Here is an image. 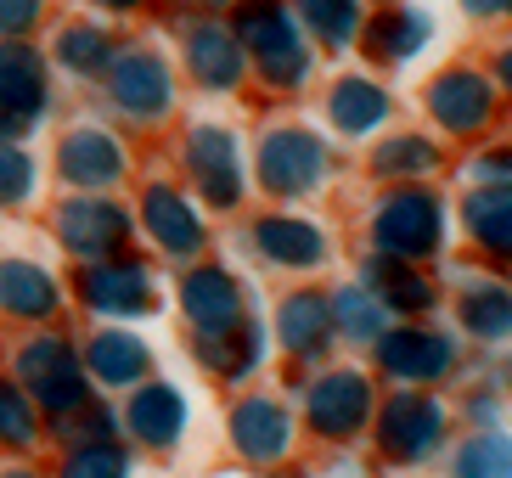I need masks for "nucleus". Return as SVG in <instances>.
Here are the masks:
<instances>
[{
	"label": "nucleus",
	"mask_w": 512,
	"mask_h": 478,
	"mask_svg": "<svg viewBox=\"0 0 512 478\" xmlns=\"http://www.w3.org/2000/svg\"><path fill=\"white\" fill-rule=\"evenodd\" d=\"M377 169L383 175H422V169H434V147L417 135H400L389 147H377Z\"/></svg>",
	"instance_id": "c756f323"
},
{
	"label": "nucleus",
	"mask_w": 512,
	"mask_h": 478,
	"mask_svg": "<svg viewBox=\"0 0 512 478\" xmlns=\"http://www.w3.org/2000/svg\"><path fill=\"white\" fill-rule=\"evenodd\" d=\"M0 130H12V113H6V107H0Z\"/></svg>",
	"instance_id": "79ce46f5"
},
{
	"label": "nucleus",
	"mask_w": 512,
	"mask_h": 478,
	"mask_svg": "<svg viewBox=\"0 0 512 478\" xmlns=\"http://www.w3.org/2000/svg\"><path fill=\"white\" fill-rule=\"evenodd\" d=\"M79 287H85L91 310H107V315L147 310V276H141V265H113V259H102V265L85 270Z\"/></svg>",
	"instance_id": "9b49d317"
},
{
	"label": "nucleus",
	"mask_w": 512,
	"mask_h": 478,
	"mask_svg": "<svg viewBox=\"0 0 512 478\" xmlns=\"http://www.w3.org/2000/svg\"><path fill=\"white\" fill-rule=\"evenodd\" d=\"M383 366L394 377H406V383H428V377H439L451 366V349L439 338H428V332H389L383 338Z\"/></svg>",
	"instance_id": "dca6fc26"
},
{
	"label": "nucleus",
	"mask_w": 512,
	"mask_h": 478,
	"mask_svg": "<svg viewBox=\"0 0 512 478\" xmlns=\"http://www.w3.org/2000/svg\"><path fill=\"white\" fill-rule=\"evenodd\" d=\"M259 169H265L271 192H310L327 175V152H321V141L310 130H276L259 147Z\"/></svg>",
	"instance_id": "7ed1b4c3"
},
{
	"label": "nucleus",
	"mask_w": 512,
	"mask_h": 478,
	"mask_svg": "<svg viewBox=\"0 0 512 478\" xmlns=\"http://www.w3.org/2000/svg\"><path fill=\"white\" fill-rule=\"evenodd\" d=\"M186 152H192V169H197V180H203L209 203H237L242 180H237V141H231V130L203 124V130H192Z\"/></svg>",
	"instance_id": "0eeeda50"
},
{
	"label": "nucleus",
	"mask_w": 512,
	"mask_h": 478,
	"mask_svg": "<svg viewBox=\"0 0 512 478\" xmlns=\"http://www.w3.org/2000/svg\"><path fill=\"white\" fill-rule=\"evenodd\" d=\"M462 321L479 332V338H507V332H512V293H501V287H479V293H467Z\"/></svg>",
	"instance_id": "cd10ccee"
},
{
	"label": "nucleus",
	"mask_w": 512,
	"mask_h": 478,
	"mask_svg": "<svg viewBox=\"0 0 512 478\" xmlns=\"http://www.w3.org/2000/svg\"><path fill=\"white\" fill-rule=\"evenodd\" d=\"M113 96H119L130 113H141V119L164 113V107H169V74H164V62L147 57V51L119 57V62H113Z\"/></svg>",
	"instance_id": "9d476101"
},
{
	"label": "nucleus",
	"mask_w": 512,
	"mask_h": 478,
	"mask_svg": "<svg viewBox=\"0 0 512 478\" xmlns=\"http://www.w3.org/2000/svg\"><path fill=\"white\" fill-rule=\"evenodd\" d=\"M439 242V203L422 192H400L377 214V248L394 259H417Z\"/></svg>",
	"instance_id": "20e7f679"
},
{
	"label": "nucleus",
	"mask_w": 512,
	"mask_h": 478,
	"mask_svg": "<svg viewBox=\"0 0 512 478\" xmlns=\"http://www.w3.org/2000/svg\"><path fill=\"white\" fill-rule=\"evenodd\" d=\"M231 439H237L242 456H254V462H276V456L287 450V411L276 400L237 405V417H231Z\"/></svg>",
	"instance_id": "f8f14e48"
},
{
	"label": "nucleus",
	"mask_w": 512,
	"mask_h": 478,
	"mask_svg": "<svg viewBox=\"0 0 512 478\" xmlns=\"http://www.w3.org/2000/svg\"><path fill=\"white\" fill-rule=\"evenodd\" d=\"M130 467H124V450H113V445H85L68 462V478H124Z\"/></svg>",
	"instance_id": "72a5a7b5"
},
{
	"label": "nucleus",
	"mask_w": 512,
	"mask_h": 478,
	"mask_svg": "<svg viewBox=\"0 0 512 478\" xmlns=\"http://www.w3.org/2000/svg\"><path fill=\"white\" fill-rule=\"evenodd\" d=\"M46 102V68L34 57L29 45H0V107L12 119H34Z\"/></svg>",
	"instance_id": "6e6552de"
},
{
	"label": "nucleus",
	"mask_w": 512,
	"mask_h": 478,
	"mask_svg": "<svg viewBox=\"0 0 512 478\" xmlns=\"http://www.w3.org/2000/svg\"><path fill=\"white\" fill-rule=\"evenodd\" d=\"M62 242L85 259H107L124 242V214L113 203H68L62 209Z\"/></svg>",
	"instance_id": "1a4fd4ad"
},
{
	"label": "nucleus",
	"mask_w": 512,
	"mask_h": 478,
	"mask_svg": "<svg viewBox=\"0 0 512 478\" xmlns=\"http://www.w3.org/2000/svg\"><path fill=\"white\" fill-rule=\"evenodd\" d=\"M141 366H147V349L136 338H124V332H102L91 344V372L102 383H136Z\"/></svg>",
	"instance_id": "b1692460"
},
{
	"label": "nucleus",
	"mask_w": 512,
	"mask_h": 478,
	"mask_svg": "<svg viewBox=\"0 0 512 478\" xmlns=\"http://www.w3.org/2000/svg\"><path fill=\"white\" fill-rule=\"evenodd\" d=\"M501 79H507V85H512V51H507V57H501Z\"/></svg>",
	"instance_id": "a19ab883"
},
{
	"label": "nucleus",
	"mask_w": 512,
	"mask_h": 478,
	"mask_svg": "<svg viewBox=\"0 0 512 478\" xmlns=\"http://www.w3.org/2000/svg\"><path fill=\"white\" fill-rule=\"evenodd\" d=\"M299 6L332 45H344L355 34V0H299Z\"/></svg>",
	"instance_id": "7c9ffc66"
},
{
	"label": "nucleus",
	"mask_w": 512,
	"mask_h": 478,
	"mask_svg": "<svg viewBox=\"0 0 512 478\" xmlns=\"http://www.w3.org/2000/svg\"><path fill=\"white\" fill-rule=\"evenodd\" d=\"M57 57L68 62V68H79V74H96V68L107 62V45H102L96 29H68L62 45H57Z\"/></svg>",
	"instance_id": "2f4dec72"
},
{
	"label": "nucleus",
	"mask_w": 512,
	"mask_h": 478,
	"mask_svg": "<svg viewBox=\"0 0 512 478\" xmlns=\"http://www.w3.org/2000/svg\"><path fill=\"white\" fill-rule=\"evenodd\" d=\"M467 12H479V17H501V12H512V0H467Z\"/></svg>",
	"instance_id": "ea45409f"
},
{
	"label": "nucleus",
	"mask_w": 512,
	"mask_h": 478,
	"mask_svg": "<svg viewBox=\"0 0 512 478\" xmlns=\"http://www.w3.org/2000/svg\"><path fill=\"white\" fill-rule=\"evenodd\" d=\"M119 169H124V158L107 135L79 130L62 141V175L79 180V186H107V180H119Z\"/></svg>",
	"instance_id": "f3484780"
},
{
	"label": "nucleus",
	"mask_w": 512,
	"mask_h": 478,
	"mask_svg": "<svg viewBox=\"0 0 512 478\" xmlns=\"http://www.w3.org/2000/svg\"><path fill=\"white\" fill-rule=\"evenodd\" d=\"M79 422H68V434H79V439H107V417L102 411H91V405H85V411H74Z\"/></svg>",
	"instance_id": "58836bf2"
},
{
	"label": "nucleus",
	"mask_w": 512,
	"mask_h": 478,
	"mask_svg": "<svg viewBox=\"0 0 512 478\" xmlns=\"http://www.w3.org/2000/svg\"><path fill=\"white\" fill-rule=\"evenodd\" d=\"M23 383H29L40 400L57 411V417H74V411H85V372H79L74 349H62L57 338H40V344H29V355H23Z\"/></svg>",
	"instance_id": "f257e3e1"
},
{
	"label": "nucleus",
	"mask_w": 512,
	"mask_h": 478,
	"mask_svg": "<svg viewBox=\"0 0 512 478\" xmlns=\"http://www.w3.org/2000/svg\"><path fill=\"white\" fill-rule=\"evenodd\" d=\"M192 68L203 85H237L242 79V45L226 29H197L192 34Z\"/></svg>",
	"instance_id": "aec40b11"
},
{
	"label": "nucleus",
	"mask_w": 512,
	"mask_h": 478,
	"mask_svg": "<svg viewBox=\"0 0 512 478\" xmlns=\"http://www.w3.org/2000/svg\"><path fill=\"white\" fill-rule=\"evenodd\" d=\"M34 12H40V0H0V29H6V34L29 29Z\"/></svg>",
	"instance_id": "e433bc0d"
},
{
	"label": "nucleus",
	"mask_w": 512,
	"mask_h": 478,
	"mask_svg": "<svg viewBox=\"0 0 512 478\" xmlns=\"http://www.w3.org/2000/svg\"><path fill=\"white\" fill-rule=\"evenodd\" d=\"M107 6H136V0H107Z\"/></svg>",
	"instance_id": "37998d69"
},
{
	"label": "nucleus",
	"mask_w": 512,
	"mask_h": 478,
	"mask_svg": "<svg viewBox=\"0 0 512 478\" xmlns=\"http://www.w3.org/2000/svg\"><path fill=\"white\" fill-rule=\"evenodd\" d=\"M439 428H445V417H439V405L428 400V394H394L377 434H383V450H389V456H428Z\"/></svg>",
	"instance_id": "39448f33"
},
{
	"label": "nucleus",
	"mask_w": 512,
	"mask_h": 478,
	"mask_svg": "<svg viewBox=\"0 0 512 478\" xmlns=\"http://www.w3.org/2000/svg\"><path fill=\"white\" fill-rule=\"evenodd\" d=\"M422 40H428V17H417V12L377 17L372 23V51H383V57H411Z\"/></svg>",
	"instance_id": "c85d7f7f"
},
{
	"label": "nucleus",
	"mask_w": 512,
	"mask_h": 478,
	"mask_svg": "<svg viewBox=\"0 0 512 478\" xmlns=\"http://www.w3.org/2000/svg\"><path fill=\"white\" fill-rule=\"evenodd\" d=\"M389 119V96L372 85V79H344V85L332 90V124H344L349 135L372 130V124Z\"/></svg>",
	"instance_id": "412c9836"
},
{
	"label": "nucleus",
	"mask_w": 512,
	"mask_h": 478,
	"mask_svg": "<svg viewBox=\"0 0 512 478\" xmlns=\"http://www.w3.org/2000/svg\"><path fill=\"white\" fill-rule=\"evenodd\" d=\"M467 225L479 231L484 248L512 254V197H507V192H479V197H467Z\"/></svg>",
	"instance_id": "393cba45"
},
{
	"label": "nucleus",
	"mask_w": 512,
	"mask_h": 478,
	"mask_svg": "<svg viewBox=\"0 0 512 478\" xmlns=\"http://www.w3.org/2000/svg\"><path fill=\"white\" fill-rule=\"evenodd\" d=\"M237 40L254 45V51H259V68H265L276 85H299L304 68H310L304 45L293 40V29H287V17L276 12V6H248V12L237 17Z\"/></svg>",
	"instance_id": "f03ea898"
},
{
	"label": "nucleus",
	"mask_w": 512,
	"mask_h": 478,
	"mask_svg": "<svg viewBox=\"0 0 512 478\" xmlns=\"http://www.w3.org/2000/svg\"><path fill=\"white\" fill-rule=\"evenodd\" d=\"M473 169H479L484 180H501V186L512 192V152H490V158H479Z\"/></svg>",
	"instance_id": "4c0bfd02"
},
{
	"label": "nucleus",
	"mask_w": 512,
	"mask_h": 478,
	"mask_svg": "<svg viewBox=\"0 0 512 478\" xmlns=\"http://www.w3.org/2000/svg\"><path fill=\"white\" fill-rule=\"evenodd\" d=\"M276 332H282V344L287 349H316L321 344V332H327V304L316 299V293H299V299H287L282 304V321H276Z\"/></svg>",
	"instance_id": "a878e982"
},
{
	"label": "nucleus",
	"mask_w": 512,
	"mask_h": 478,
	"mask_svg": "<svg viewBox=\"0 0 512 478\" xmlns=\"http://www.w3.org/2000/svg\"><path fill=\"white\" fill-rule=\"evenodd\" d=\"M147 225L169 254H197V242H203V225H197L192 203L181 192H169V186H152L147 192Z\"/></svg>",
	"instance_id": "4468645a"
},
{
	"label": "nucleus",
	"mask_w": 512,
	"mask_h": 478,
	"mask_svg": "<svg viewBox=\"0 0 512 478\" xmlns=\"http://www.w3.org/2000/svg\"><path fill=\"white\" fill-rule=\"evenodd\" d=\"M439 124H451V130H479L484 113H490V90H484L479 74H445L428 96Z\"/></svg>",
	"instance_id": "2eb2a0df"
},
{
	"label": "nucleus",
	"mask_w": 512,
	"mask_h": 478,
	"mask_svg": "<svg viewBox=\"0 0 512 478\" xmlns=\"http://www.w3.org/2000/svg\"><path fill=\"white\" fill-rule=\"evenodd\" d=\"M456 478H512V439L507 434L467 439L462 456H456Z\"/></svg>",
	"instance_id": "bb28decb"
},
{
	"label": "nucleus",
	"mask_w": 512,
	"mask_h": 478,
	"mask_svg": "<svg viewBox=\"0 0 512 478\" xmlns=\"http://www.w3.org/2000/svg\"><path fill=\"white\" fill-rule=\"evenodd\" d=\"M29 186H34L29 158H23V152H12V147H0V203H17V197H29Z\"/></svg>",
	"instance_id": "c9c22d12"
},
{
	"label": "nucleus",
	"mask_w": 512,
	"mask_h": 478,
	"mask_svg": "<svg viewBox=\"0 0 512 478\" xmlns=\"http://www.w3.org/2000/svg\"><path fill=\"white\" fill-rule=\"evenodd\" d=\"M366 282H372L377 304H400V310H422V304H434V287L422 282L406 259H372Z\"/></svg>",
	"instance_id": "4be33fe9"
},
{
	"label": "nucleus",
	"mask_w": 512,
	"mask_h": 478,
	"mask_svg": "<svg viewBox=\"0 0 512 478\" xmlns=\"http://www.w3.org/2000/svg\"><path fill=\"white\" fill-rule=\"evenodd\" d=\"M366 405H372L366 377L332 372V377H321L316 394H310V417H316L321 434H355V428L366 422Z\"/></svg>",
	"instance_id": "423d86ee"
},
{
	"label": "nucleus",
	"mask_w": 512,
	"mask_h": 478,
	"mask_svg": "<svg viewBox=\"0 0 512 478\" xmlns=\"http://www.w3.org/2000/svg\"><path fill=\"white\" fill-rule=\"evenodd\" d=\"M186 315H192L203 332H226L237 321V287H231L226 270H192L181 282Z\"/></svg>",
	"instance_id": "ddd939ff"
},
{
	"label": "nucleus",
	"mask_w": 512,
	"mask_h": 478,
	"mask_svg": "<svg viewBox=\"0 0 512 478\" xmlns=\"http://www.w3.org/2000/svg\"><path fill=\"white\" fill-rule=\"evenodd\" d=\"M0 478H34V473H0Z\"/></svg>",
	"instance_id": "c03bdc74"
},
{
	"label": "nucleus",
	"mask_w": 512,
	"mask_h": 478,
	"mask_svg": "<svg viewBox=\"0 0 512 478\" xmlns=\"http://www.w3.org/2000/svg\"><path fill=\"white\" fill-rule=\"evenodd\" d=\"M259 248L282 265H316L321 259V231L304 220H265L259 225Z\"/></svg>",
	"instance_id": "5701e85b"
},
{
	"label": "nucleus",
	"mask_w": 512,
	"mask_h": 478,
	"mask_svg": "<svg viewBox=\"0 0 512 478\" xmlns=\"http://www.w3.org/2000/svg\"><path fill=\"white\" fill-rule=\"evenodd\" d=\"M130 422H136V434L147 439V445H169V439L181 434L186 405H181V394H175V389L152 383V389L136 394V405H130Z\"/></svg>",
	"instance_id": "6ab92c4d"
},
{
	"label": "nucleus",
	"mask_w": 512,
	"mask_h": 478,
	"mask_svg": "<svg viewBox=\"0 0 512 478\" xmlns=\"http://www.w3.org/2000/svg\"><path fill=\"white\" fill-rule=\"evenodd\" d=\"M338 315H344V327L355 332V338H377L383 332V304L366 299V293H338Z\"/></svg>",
	"instance_id": "473e14b6"
},
{
	"label": "nucleus",
	"mask_w": 512,
	"mask_h": 478,
	"mask_svg": "<svg viewBox=\"0 0 512 478\" xmlns=\"http://www.w3.org/2000/svg\"><path fill=\"white\" fill-rule=\"evenodd\" d=\"M0 439H6V445H34L29 405H23V394H17V389H6V383H0Z\"/></svg>",
	"instance_id": "f704fd0d"
},
{
	"label": "nucleus",
	"mask_w": 512,
	"mask_h": 478,
	"mask_svg": "<svg viewBox=\"0 0 512 478\" xmlns=\"http://www.w3.org/2000/svg\"><path fill=\"white\" fill-rule=\"evenodd\" d=\"M0 304L12 315H46V310H57V287H51L46 270L23 265V259H6L0 265Z\"/></svg>",
	"instance_id": "a211bd4d"
}]
</instances>
